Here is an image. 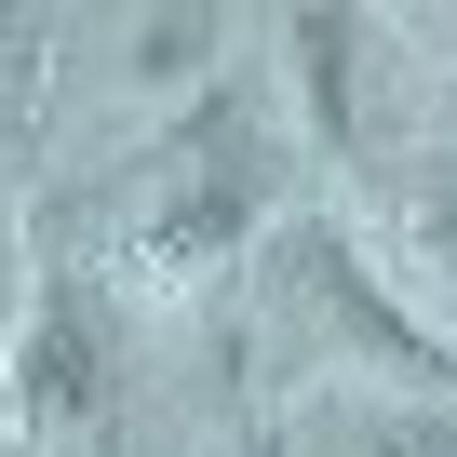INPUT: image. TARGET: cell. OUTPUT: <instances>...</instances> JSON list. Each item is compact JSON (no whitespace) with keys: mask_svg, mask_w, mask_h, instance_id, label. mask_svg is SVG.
Wrapping results in <instances>:
<instances>
[{"mask_svg":"<svg viewBox=\"0 0 457 457\" xmlns=\"http://www.w3.org/2000/svg\"><path fill=\"white\" fill-rule=\"evenodd\" d=\"M270 310L323 363V403H444L457 390V350L403 296H377V270L337 243V228H283L270 243Z\"/></svg>","mask_w":457,"mask_h":457,"instance_id":"6da1fadb","label":"cell"},{"mask_svg":"<svg viewBox=\"0 0 457 457\" xmlns=\"http://www.w3.org/2000/svg\"><path fill=\"white\" fill-rule=\"evenodd\" d=\"M256 215H270V162H256L243 135H188V148L148 175V202L121 215L108 283H121L135 310H202L228 270H243Z\"/></svg>","mask_w":457,"mask_h":457,"instance_id":"7a4b0ae2","label":"cell"},{"mask_svg":"<svg viewBox=\"0 0 457 457\" xmlns=\"http://www.w3.org/2000/svg\"><path fill=\"white\" fill-rule=\"evenodd\" d=\"M108 390H121L108 323L81 296H28L14 310V350H0V444H14V457H81L108 430Z\"/></svg>","mask_w":457,"mask_h":457,"instance_id":"3957f363","label":"cell"},{"mask_svg":"<svg viewBox=\"0 0 457 457\" xmlns=\"http://www.w3.org/2000/svg\"><path fill=\"white\" fill-rule=\"evenodd\" d=\"M215 81H228V28H215V14H108L81 95H95L108 135H162V121H188Z\"/></svg>","mask_w":457,"mask_h":457,"instance_id":"277c9868","label":"cell"},{"mask_svg":"<svg viewBox=\"0 0 457 457\" xmlns=\"http://www.w3.org/2000/svg\"><path fill=\"white\" fill-rule=\"evenodd\" d=\"M270 54H283V108H296V135H310V148H350V121H363V28H337V14H283Z\"/></svg>","mask_w":457,"mask_h":457,"instance_id":"5b68a950","label":"cell"},{"mask_svg":"<svg viewBox=\"0 0 457 457\" xmlns=\"http://www.w3.org/2000/svg\"><path fill=\"white\" fill-rule=\"evenodd\" d=\"M310 457H457V417L444 403H323Z\"/></svg>","mask_w":457,"mask_h":457,"instance_id":"8992f818","label":"cell"},{"mask_svg":"<svg viewBox=\"0 0 457 457\" xmlns=\"http://www.w3.org/2000/svg\"><path fill=\"white\" fill-rule=\"evenodd\" d=\"M390 256H403V283L430 296V337L457 350V202H444V215L403 202V215H390Z\"/></svg>","mask_w":457,"mask_h":457,"instance_id":"52a82bcc","label":"cell"},{"mask_svg":"<svg viewBox=\"0 0 457 457\" xmlns=\"http://www.w3.org/2000/svg\"><path fill=\"white\" fill-rule=\"evenodd\" d=\"M430 54H444V95H457V14H444V28H430Z\"/></svg>","mask_w":457,"mask_h":457,"instance_id":"ba28073f","label":"cell"},{"mask_svg":"<svg viewBox=\"0 0 457 457\" xmlns=\"http://www.w3.org/2000/svg\"><path fill=\"white\" fill-rule=\"evenodd\" d=\"M0 350H14V270H0Z\"/></svg>","mask_w":457,"mask_h":457,"instance_id":"9c48e42d","label":"cell"},{"mask_svg":"<svg viewBox=\"0 0 457 457\" xmlns=\"http://www.w3.org/2000/svg\"><path fill=\"white\" fill-rule=\"evenodd\" d=\"M256 457H283V444H256Z\"/></svg>","mask_w":457,"mask_h":457,"instance_id":"30bf717a","label":"cell"}]
</instances>
